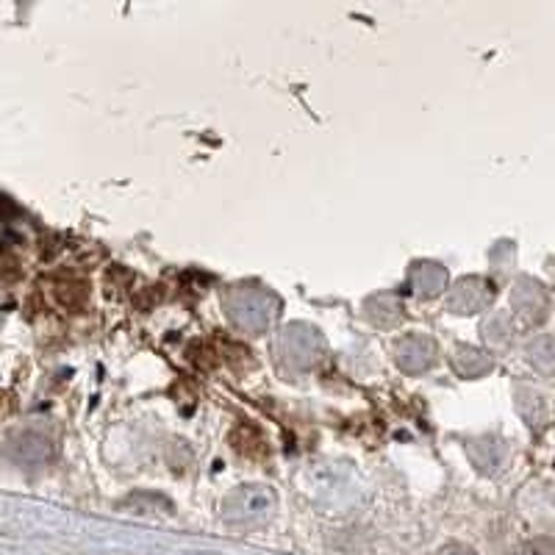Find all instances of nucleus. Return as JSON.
<instances>
[{
	"label": "nucleus",
	"mask_w": 555,
	"mask_h": 555,
	"mask_svg": "<svg viewBox=\"0 0 555 555\" xmlns=\"http://www.w3.org/2000/svg\"><path fill=\"white\" fill-rule=\"evenodd\" d=\"M442 555H475L473 550H464V547H453V550H448V553H442Z\"/></svg>",
	"instance_id": "f257e3e1"
}]
</instances>
